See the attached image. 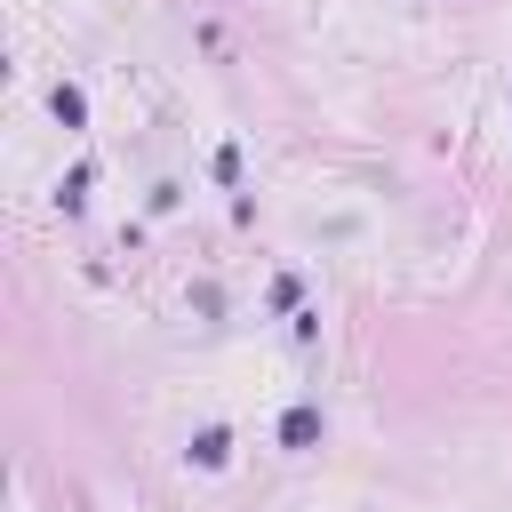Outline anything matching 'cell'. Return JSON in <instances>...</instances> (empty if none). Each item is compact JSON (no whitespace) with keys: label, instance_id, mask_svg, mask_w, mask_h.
<instances>
[{"label":"cell","instance_id":"6da1fadb","mask_svg":"<svg viewBox=\"0 0 512 512\" xmlns=\"http://www.w3.org/2000/svg\"><path fill=\"white\" fill-rule=\"evenodd\" d=\"M312 432H320V416H312V408H296V416H288V424H280V440H288V448H304V440H312Z\"/></svg>","mask_w":512,"mask_h":512}]
</instances>
